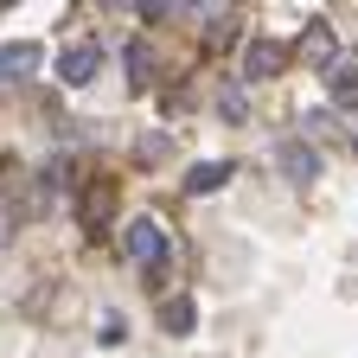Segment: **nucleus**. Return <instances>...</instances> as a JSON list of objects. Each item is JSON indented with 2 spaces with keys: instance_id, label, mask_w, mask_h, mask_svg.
<instances>
[{
  "instance_id": "obj_1",
  "label": "nucleus",
  "mask_w": 358,
  "mask_h": 358,
  "mask_svg": "<svg viewBox=\"0 0 358 358\" xmlns=\"http://www.w3.org/2000/svg\"><path fill=\"white\" fill-rule=\"evenodd\" d=\"M122 243H128V256L141 262V268H166V256H173V243H166V231H160L154 217H134Z\"/></svg>"
},
{
  "instance_id": "obj_2",
  "label": "nucleus",
  "mask_w": 358,
  "mask_h": 358,
  "mask_svg": "<svg viewBox=\"0 0 358 358\" xmlns=\"http://www.w3.org/2000/svg\"><path fill=\"white\" fill-rule=\"evenodd\" d=\"M275 160H282V173L294 179V186H313V179H320V154H313L307 141H282Z\"/></svg>"
},
{
  "instance_id": "obj_3",
  "label": "nucleus",
  "mask_w": 358,
  "mask_h": 358,
  "mask_svg": "<svg viewBox=\"0 0 358 358\" xmlns=\"http://www.w3.org/2000/svg\"><path fill=\"white\" fill-rule=\"evenodd\" d=\"M301 58H307L313 71H333V64H339V45H333V26H327V20H313V26L301 32Z\"/></svg>"
},
{
  "instance_id": "obj_4",
  "label": "nucleus",
  "mask_w": 358,
  "mask_h": 358,
  "mask_svg": "<svg viewBox=\"0 0 358 358\" xmlns=\"http://www.w3.org/2000/svg\"><path fill=\"white\" fill-rule=\"evenodd\" d=\"M96 58H103L96 45H64V52H58V77H64L71 90H83L90 77H96Z\"/></svg>"
},
{
  "instance_id": "obj_5",
  "label": "nucleus",
  "mask_w": 358,
  "mask_h": 358,
  "mask_svg": "<svg viewBox=\"0 0 358 358\" xmlns=\"http://www.w3.org/2000/svg\"><path fill=\"white\" fill-rule=\"evenodd\" d=\"M38 58H45V52H38V45H26V38H20V45H0V83H26V77L38 71Z\"/></svg>"
},
{
  "instance_id": "obj_6",
  "label": "nucleus",
  "mask_w": 358,
  "mask_h": 358,
  "mask_svg": "<svg viewBox=\"0 0 358 358\" xmlns=\"http://www.w3.org/2000/svg\"><path fill=\"white\" fill-rule=\"evenodd\" d=\"M288 58H282V45H268V38H256L250 52H243V77H275Z\"/></svg>"
},
{
  "instance_id": "obj_7",
  "label": "nucleus",
  "mask_w": 358,
  "mask_h": 358,
  "mask_svg": "<svg viewBox=\"0 0 358 358\" xmlns=\"http://www.w3.org/2000/svg\"><path fill=\"white\" fill-rule=\"evenodd\" d=\"M327 90H333L339 109H358V64H333L327 71Z\"/></svg>"
},
{
  "instance_id": "obj_8",
  "label": "nucleus",
  "mask_w": 358,
  "mask_h": 358,
  "mask_svg": "<svg viewBox=\"0 0 358 358\" xmlns=\"http://www.w3.org/2000/svg\"><path fill=\"white\" fill-rule=\"evenodd\" d=\"M160 327H166L173 339H186V333H192V301H186V294H173V301L160 307Z\"/></svg>"
},
{
  "instance_id": "obj_9",
  "label": "nucleus",
  "mask_w": 358,
  "mask_h": 358,
  "mask_svg": "<svg viewBox=\"0 0 358 358\" xmlns=\"http://www.w3.org/2000/svg\"><path fill=\"white\" fill-rule=\"evenodd\" d=\"M224 179H231V160H211V166H192V173H186V192H217Z\"/></svg>"
},
{
  "instance_id": "obj_10",
  "label": "nucleus",
  "mask_w": 358,
  "mask_h": 358,
  "mask_svg": "<svg viewBox=\"0 0 358 358\" xmlns=\"http://www.w3.org/2000/svg\"><path fill=\"white\" fill-rule=\"evenodd\" d=\"M148 58H154V52L134 38V45H128V83H134V90H148Z\"/></svg>"
},
{
  "instance_id": "obj_11",
  "label": "nucleus",
  "mask_w": 358,
  "mask_h": 358,
  "mask_svg": "<svg viewBox=\"0 0 358 358\" xmlns=\"http://www.w3.org/2000/svg\"><path fill=\"white\" fill-rule=\"evenodd\" d=\"M217 109H224V122H243V115H250V96H243V90L231 83V90L217 96Z\"/></svg>"
},
{
  "instance_id": "obj_12",
  "label": "nucleus",
  "mask_w": 358,
  "mask_h": 358,
  "mask_svg": "<svg viewBox=\"0 0 358 358\" xmlns=\"http://www.w3.org/2000/svg\"><path fill=\"white\" fill-rule=\"evenodd\" d=\"M134 13H148V20H160V13H173V0H134Z\"/></svg>"
},
{
  "instance_id": "obj_13",
  "label": "nucleus",
  "mask_w": 358,
  "mask_h": 358,
  "mask_svg": "<svg viewBox=\"0 0 358 358\" xmlns=\"http://www.w3.org/2000/svg\"><path fill=\"white\" fill-rule=\"evenodd\" d=\"M7 237H13V217H0V243H7Z\"/></svg>"
},
{
  "instance_id": "obj_14",
  "label": "nucleus",
  "mask_w": 358,
  "mask_h": 358,
  "mask_svg": "<svg viewBox=\"0 0 358 358\" xmlns=\"http://www.w3.org/2000/svg\"><path fill=\"white\" fill-rule=\"evenodd\" d=\"M352 148H358V134H352Z\"/></svg>"
},
{
  "instance_id": "obj_15",
  "label": "nucleus",
  "mask_w": 358,
  "mask_h": 358,
  "mask_svg": "<svg viewBox=\"0 0 358 358\" xmlns=\"http://www.w3.org/2000/svg\"><path fill=\"white\" fill-rule=\"evenodd\" d=\"M0 7H7V0H0Z\"/></svg>"
}]
</instances>
